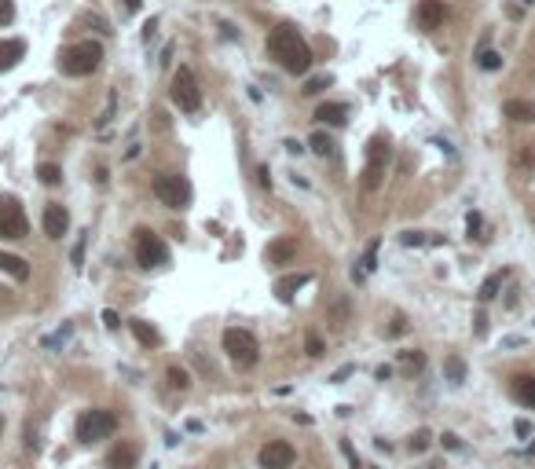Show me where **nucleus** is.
Here are the masks:
<instances>
[{"mask_svg":"<svg viewBox=\"0 0 535 469\" xmlns=\"http://www.w3.org/2000/svg\"><path fill=\"white\" fill-rule=\"evenodd\" d=\"M268 52L279 59L283 70H290V74H308L312 70V48L305 45V37L286 23L268 33Z\"/></svg>","mask_w":535,"mask_h":469,"instance_id":"f257e3e1","label":"nucleus"},{"mask_svg":"<svg viewBox=\"0 0 535 469\" xmlns=\"http://www.w3.org/2000/svg\"><path fill=\"white\" fill-rule=\"evenodd\" d=\"M99 62H103V45H96V40H77V45H70L62 52L59 67L67 77H89Z\"/></svg>","mask_w":535,"mask_h":469,"instance_id":"f03ea898","label":"nucleus"},{"mask_svg":"<svg viewBox=\"0 0 535 469\" xmlns=\"http://www.w3.org/2000/svg\"><path fill=\"white\" fill-rule=\"evenodd\" d=\"M224 352L231 356L235 367H257V359H261V345H257V337L249 330H239V327H227L224 330Z\"/></svg>","mask_w":535,"mask_h":469,"instance_id":"7ed1b4c3","label":"nucleus"},{"mask_svg":"<svg viewBox=\"0 0 535 469\" xmlns=\"http://www.w3.org/2000/svg\"><path fill=\"white\" fill-rule=\"evenodd\" d=\"M118 429V418L111 414V411H99V407H92V411H84L81 418H77V425H74V433H77V440L81 443H96V440H106Z\"/></svg>","mask_w":535,"mask_h":469,"instance_id":"20e7f679","label":"nucleus"},{"mask_svg":"<svg viewBox=\"0 0 535 469\" xmlns=\"http://www.w3.org/2000/svg\"><path fill=\"white\" fill-rule=\"evenodd\" d=\"M173 103L180 106L184 114H198L202 111V89H198L195 74H191L187 67H180L173 74Z\"/></svg>","mask_w":535,"mask_h":469,"instance_id":"39448f33","label":"nucleus"},{"mask_svg":"<svg viewBox=\"0 0 535 469\" xmlns=\"http://www.w3.org/2000/svg\"><path fill=\"white\" fill-rule=\"evenodd\" d=\"M136 261L143 268H162V264H169V246L158 239L154 231L140 227L136 231Z\"/></svg>","mask_w":535,"mask_h":469,"instance_id":"423d86ee","label":"nucleus"},{"mask_svg":"<svg viewBox=\"0 0 535 469\" xmlns=\"http://www.w3.org/2000/svg\"><path fill=\"white\" fill-rule=\"evenodd\" d=\"M385 162H389V143H385V136H374L371 147H367V169H363V187H367V191L381 187Z\"/></svg>","mask_w":535,"mask_h":469,"instance_id":"0eeeda50","label":"nucleus"},{"mask_svg":"<svg viewBox=\"0 0 535 469\" xmlns=\"http://www.w3.org/2000/svg\"><path fill=\"white\" fill-rule=\"evenodd\" d=\"M154 195H158L162 205H169V209H184V205L191 202V183H187L184 176L165 173V176L154 180Z\"/></svg>","mask_w":535,"mask_h":469,"instance_id":"6e6552de","label":"nucleus"},{"mask_svg":"<svg viewBox=\"0 0 535 469\" xmlns=\"http://www.w3.org/2000/svg\"><path fill=\"white\" fill-rule=\"evenodd\" d=\"M30 220L15 198H0V239H26Z\"/></svg>","mask_w":535,"mask_h":469,"instance_id":"1a4fd4ad","label":"nucleus"},{"mask_svg":"<svg viewBox=\"0 0 535 469\" xmlns=\"http://www.w3.org/2000/svg\"><path fill=\"white\" fill-rule=\"evenodd\" d=\"M293 447L286 440H268L261 447V469H290L293 465Z\"/></svg>","mask_w":535,"mask_h":469,"instance_id":"9d476101","label":"nucleus"},{"mask_svg":"<svg viewBox=\"0 0 535 469\" xmlns=\"http://www.w3.org/2000/svg\"><path fill=\"white\" fill-rule=\"evenodd\" d=\"M67 227H70V213L62 209L59 202H52V205L45 209V234H48V239H62V234H67Z\"/></svg>","mask_w":535,"mask_h":469,"instance_id":"9b49d317","label":"nucleus"},{"mask_svg":"<svg viewBox=\"0 0 535 469\" xmlns=\"http://www.w3.org/2000/svg\"><path fill=\"white\" fill-rule=\"evenodd\" d=\"M312 283V275L308 271H297V275H283L279 283H275V297L279 301H293V293L301 290V286H308Z\"/></svg>","mask_w":535,"mask_h":469,"instance_id":"f8f14e48","label":"nucleus"},{"mask_svg":"<svg viewBox=\"0 0 535 469\" xmlns=\"http://www.w3.org/2000/svg\"><path fill=\"white\" fill-rule=\"evenodd\" d=\"M23 55H26V45H23L18 37L0 40V70H11V67H18V62H23Z\"/></svg>","mask_w":535,"mask_h":469,"instance_id":"ddd939ff","label":"nucleus"},{"mask_svg":"<svg viewBox=\"0 0 535 469\" xmlns=\"http://www.w3.org/2000/svg\"><path fill=\"white\" fill-rule=\"evenodd\" d=\"M136 458H140V447L136 443H118L114 451L106 455V465H111V469H133Z\"/></svg>","mask_w":535,"mask_h":469,"instance_id":"4468645a","label":"nucleus"},{"mask_svg":"<svg viewBox=\"0 0 535 469\" xmlns=\"http://www.w3.org/2000/svg\"><path fill=\"white\" fill-rule=\"evenodd\" d=\"M418 23H422V30H437L444 23V0H422L418 4Z\"/></svg>","mask_w":535,"mask_h":469,"instance_id":"2eb2a0df","label":"nucleus"},{"mask_svg":"<svg viewBox=\"0 0 535 469\" xmlns=\"http://www.w3.org/2000/svg\"><path fill=\"white\" fill-rule=\"evenodd\" d=\"M297 257V242L293 239H275L271 246H268V261L271 264H290Z\"/></svg>","mask_w":535,"mask_h":469,"instance_id":"dca6fc26","label":"nucleus"},{"mask_svg":"<svg viewBox=\"0 0 535 469\" xmlns=\"http://www.w3.org/2000/svg\"><path fill=\"white\" fill-rule=\"evenodd\" d=\"M513 400L535 411V378H528V374H517V378H513Z\"/></svg>","mask_w":535,"mask_h":469,"instance_id":"f3484780","label":"nucleus"},{"mask_svg":"<svg viewBox=\"0 0 535 469\" xmlns=\"http://www.w3.org/2000/svg\"><path fill=\"white\" fill-rule=\"evenodd\" d=\"M0 271H8L11 279H18V283L30 279V264L23 257H15V253H0Z\"/></svg>","mask_w":535,"mask_h":469,"instance_id":"a211bd4d","label":"nucleus"},{"mask_svg":"<svg viewBox=\"0 0 535 469\" xmlns=\"http://www.w3.org/2000/svg\"><path fill=\"white\" fill-rule=\"evenodd\" d=\"M315 118H319V121H327V125H345L349 106H345V103H319Z\"/></svg>","mask_w":535,"mask_h":469,"instance_id":"6ab92c4d","label":"nucleus"},{"mask_svg":"<svg viewBox=\"0 0 535 469\" xmlns=\"http://www.w3.org/2000/svg\"><path fill=\"white\" fill-rule=\"evenodd\" d=\"M502 114L513 118V121H535V103H528V99H509V103L502 106Z\"/></svg>","mask_w":535,"mask_h":469,"instance_id":"aec40b11","label":"nucleus"},{"mask_svg":"<svg viewBox=\"0 0 535 469\" xmlns=\"http://www.w3.org/2000/svg\"><path fill=\"white\" fill-rule=\"evenodd\" d=\"M128 327H133V334H136V341H140V345H147V349H154V345H162V334L151 327V323H143V319H133V323H128Z\"/></svg>","mask_w":535,"mask_h":469,"instance_id":"412c9836","label":"nucleus"},{"mask_svg":"<svg viewBox=\"0 0 535 469\" xmlns=\"http://www.w3.org/2000/svg\"><path fill=\"white\" fill-rule=\"evenodd\" d=\"M502 279H506V271H495V275H488V279H484V286H480V301H491V297H495L499 293V286H502Z\"/></svg>","mask_w":535,"mask_h":469,"instance_id":"4be33fe9","label":"nucleus"},{"mask_svg":"<svg viewBox=\"0 0 535 469\" xmlns=\"http://www.w3.org/2000/svg\"><path fill=\"white\" fill-rule=\"evenodd\" d=\"M444 371H447V378H451L455 385H462V381H466V363H462L458 356H447L444 359Z\"/></svg>","mask_w":535,"mask_h":469,"instance_id":"5701e85b","label":"nucleus"},{"mask_svg":"<svg viewBox=\"0 0 535 469\" xmlns=\"http://www.w3.org/2000/svg\"><path fill=\"white\" fill-rule=\"evenodd\" d=\"M37 176H40V183H48V187H55L59 180H62V169L59 165H52V162H45L37 169Z\"/></svg>","mask_w":535,"mask_h":469,"instance_id":"b1692460","label":"nucleus"},{"mask_svg":"<svg viewBox=\"0 0 535 469\" xmlns=\"http://www.w3.org/2000/svg\"><path fill=\"white\" fill-rule=\"evenodd\" d=\"M312 151H315L319 158H330V154H334V140L323 136V132H315V136H312Z\"/></svg>","mask_w":535,"mask_h":469,"instance_id":"393cba45","label":"nucleus"},{"mask_svg":"<svg viewBox=\"0 0 535 469\" xmlns=\"http://www.w3.org/2000/svg\"><path fill=\"white\" fill-rule=\"evenodd\" d=\"M169 385H173V389H191V374L184 371V367H169Z\"/></svg>","mask_w":535,"mask_h":469,"instance_id":"a878e982","label":"nucleus"},{"mask_svg":"<svg viewBox=\"0 0 535 469\" xmlns=\"http://www.w3.org/2000/svg\"><path fill=\"white\" fill-rule=\"evenodd\" d=\"M305 352H308L312 359H319V356H323V352H327V345H323V337H319L315 330H308V337H305Z\"/></svg>","mask_w":535,"mask_h":469,"instance_id":"bb28decb","label":"nucleus"},{"mask_svg":"<svg viewBox=\"0 0 535 469\" xmlns=\"http://www.w3.org/2000/svg\"><path fill=\"white\" fill-rule=\"evenodd\" d=\"M400 367L403 371H422L425 367V356L422 352H400Z\"/></svg>","mask_w":535,"mask_h":469,"instance_id":"cd10ccee","label":"nucleus"},{"mask_svg":"<svg viewBox=\"0 0 535 469\" xmlns=\"http://www.w3.org/2000/svg\"><path fill=\"white\" fill-rule=\"evenodd\" d=\"M480 70H488V74L502 70V55H499V52H484V55H480Z\"/></svg>","mask_w":535,"mask_h":469,"instance_id":"c85d7f7f","label":"nucleus"},{"mask_svg":"<svg viewBox=\"0 0 535 469\" xmlns=\"http://www.w3.org/2000/svg\"><path fill=\"white\" fill-rule=\"evenodd\" d=\"M429 443H433L429 429H418V433L411 436V451H415V455H422V451H425V447H429Z\"/></svg>","mask_w":535,"mask_h":469,"instance_id":"c756f323","label":"nucleus"},{"mask_svg":"<svg viewBox=\"0 0 535 469\" xmlns=\"http://www.w3.org/2000/svg\"><path fill=\"white\" fill-rule=\"evenodd\" d=\"M480 227H484L480 213H469V217H466V231H469V239H480Z\"/></svg>","mask_w":535,"mask_h":469,"instance_id":"7c9ffc66","label":"nucleus"},{"mask_svg":"<svg viewBox=\"0 0 535 469\" xmlns=\"http://www.w3.org/2000/svg\"><path fill=\"white\" fill-rule=\"evenodd\" d=\"M400 242H403V246H425L429 239H425L422 231H403V234H400Z\"/></svg>","mask_w":535,"mask_h":469,"instance_id":"2f4dec72","label":"nucleus"},{"mask_svg":"<svg viewBox=\"0 0 535 469\" xmlns=\"http://www.w3.org/2000/svg\"><path fill=\"white\" fill-rule=\"evenodd\" d=\"M15 18V0H0V26H8Z\"/></svg>","mask_w":535,"mask_h":469,"instance_id":"473e14b6","label":"nucleus"},{"mask_svg":"<svg viewBox=\"0 0 535 469\" xmlns=\"http://www.w3.org/2000/svg\"><path fill=\"white\" fill-rule=\"evenodd\" d=\"M374 264H378V242H371L367 253H363V271H371Z\"/></svg>","mask_w":535,"mask_h":469,"instance_id":"72a5a7b5","label":"nucleus"},{"mask_svg":"<svg viewBox=\"0 0 535 469\" xmlns=\"http://www.w3.org/2000/svg\"><path fill=\"white\" fill-rule=\"evenodd\" d=\"M103 323H106V330H118V327H121V315H118L114 308H106V312H103Z\"/></svg>","mask_w":535,"mask_h":469,"instance_id":"f704fd0d","label":"nucleus"},{"mask_svg":"<svg viewBox=\"0 0 535 469\" xmlns=\"http://www.w3.org/2000/svg\"><path fill=\"white\" fill-rule=\"evenodd\" d=\"M440 443L447 447V451H462V440H458L455 433H444V436H440Z\"/></svg>","mask_w":535,"mask_h":469,"instance_id":"c9c22d12","label":"nucleus"},{"mask_svg":"<svg viewBox=\"0 0 535 469\" xmlns=\"http://www.w3.org/2000/svg\"><path fill=\"white\" fill-rule=\"evenodd\" d=\"M513 429H517L521 440H528V436H531V422H528V418H517V422H513Z\"/></svg>","mask_w":535,"mask_h":469,"instance_id":"e433bc0d","label":"nucleus"},{"mask_svg":"<svg viewBox=\"0 0 535 469\" xmlns=\"http://www.w3.org/2000/svg\"><path fill=\"white\" fill-rule=\"evenodd\" d=\"M81 261H84V234H81V239H77V246H74V264L81 268Z\"/></svg>","mask_w":535,"mask_h":469,"instance_id":"4c0bfd02","label":"nucleus"},{"mask_svg":"<svg viewBox=\"0 0 535 469\" xmlns=\"http://www.w3.org/2000/svg\"><path fill=\"white\" fill-rule=\"evenodd\" d=\"M319 89H327V81H323V77H315V81H308V89H305V96H315Z\"/></svg>","mask_w":535,"mask_h":469,"instance_id":"58836bf2","label":"nucleus"},{"mask_svg":"<svg viewBox=\"0 0 535 469\" xmlns=\"http://www.w3.org/2000/svg\"><path fill=\"white\" fill-rule=\"evenodd\" d=\"M257 176H261V187H271V173H268V165L257 169Z\"/></svg>","mask_w":535,"mask_h":469,"instance_id":"ea45409f","label":"nucleus"},{"mask_svg":"<svg viewBox=\"0 0 535 469\" xmlns=\"http://www.w3.org/2000/svg\"><path fill=\"white\" fill-rule=\"evenodd\" d=\"M403 330H407V319L396 315V323H393V330H389V334H403Z\"/></svg>","mask_w":535,"mask_h":469,"instance_id":"a19ab883","label":"nucleus"},{"mask_svg":"<svg viewBox=\"0 0 535 469\" xmlns=\"http://www.w3.org/2000/svg\"><path fill=\"white\" fill-rule=\"evenodd\" d=\"M352 371H356V367H341V371H337V374H334V378H330V381H337V385H341V381H345V378H349V374H352Z\"/></svg>","mask_w":535,"mask_h":469,"instance_id":"79ce46f5","label":"nucleus"},{"mask_svg":"<svg viewBox=\"0 0 535 469\" xmlns=\"http://www.w3.org/2000/svg\"><path fill=\"white\" fill-rule=\"evenodd\" d=\"M374 378H378V381H389V378H393V367H378Z\"/></svg>","mask_w":535,"mask_h":469,"instance_id":"37998d69","label":"nucleus"},{"mask_svg":"<svg viewBox=\"0 0 535 469\" xmlns=\"http://www.w3.org/2000/svg\"><path fill=\"white\" fill-rule=\"evenodd\" d=\"M125 11H140V0H125Z\"/></svg>","mask_w":535,"mask_h":469,"instance_id":"c03bdc74","label":"nucleus"},{"mask_svg":"<svg viewBox=\"0 0 535 469\" xmlns=\"http://www.w3.org/2000/svg\"><path fill=\"white\" fill-rule=\"evenodd\" d=\"M0 429H4V418H0Z\"/></svg>","mask_w":535,"mask_h":469,"instance_id":"a18cd8bd","label":"nucleus"}]
</instances>
